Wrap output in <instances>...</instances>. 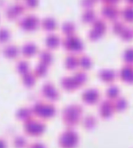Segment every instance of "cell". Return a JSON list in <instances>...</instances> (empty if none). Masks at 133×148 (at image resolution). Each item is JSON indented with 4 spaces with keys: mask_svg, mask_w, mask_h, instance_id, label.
<instances>
[{
    "mask_svg": "<svg viewBox=\"0 0 133 148\" xmlns=\"http://www.w3.org/2000/svg\"><path fill=\"white\" fill-rule=\"evenodd\" d=\"M40 25H41V26H42V28L44 30L50 32V31H53L56 28L57 22H56L54 18H52L50 16H46V17L42 18V20L40 21Z\"/></svg>",
    "mask_w": 133,
    "mask_h": 148,
    "instance_id": "5b68a950",
    "label": "cell"
},
{
    "mask_svg": "<svg viewBox=\"0 0 133 148\" xmlns=\"http://www.w3.org/2000/svg\"><path fill=\"white\" fill-rule=\"evenodd\" d=\"M10 37V32L5 27L0 28V42H4L7 40Z\"/></svg>",
    "mask_w": 133,
    "mask_h": 148,
    "instance_id": "d6986e66",
    "label": "cell"
},
{
    "mask_svg": "<svg viewBox=\"0 0 133 148\" xmlns=\"http://www.w3.org/2000/svg\"><path fill=\"white\" fill-rule=\"evenodd\" d=\"M62 31L67 36L72 35L75 31V25L71 21H64L62 24Z\"/></svg>",
    "mask_w": 133,
    "mask_h": 148,
    "instance_id": "8fae6325",
    "label": "cell"
},
{
    "mask_svg": "<svg viewBox=\"0 0 133 148\" xmlns=\"http://www.w3.org/2000/svg\"><path fill=\"white\" fill-rule=\"evenodd\" d=\"M63 45L65 49H67L71 51H74V52H78L83 48V44L80 41V39L78 37L74 36L73 34L66 36L63 38Z\"/></svg>",
    "mask_w": 133,
    "mask_h": 148,
    "instance_id": "277c9868",
    "label": "cell"
},
{
    "mask_svg": "<svg viewBox=\"0 0 133 148\" xmlns=\"http://www.w3.org/2000/svg\"><path fill=\"white\" fill-rule=\"evenodd\" d=\"M125 106V101L123 99H117V104H116V108L118 110H121Z\"/></svg>",
    "mask_w": 133,
    "mask_h": 148,
    "instance_id": "4316f807",
    "label": "cell"
},
{
    "mask_svg": "<svg viewBox=\"0 0 133 148\" xmlns=\"http://www.w3.org/2000/svg\"><path fill=\"white\" fill-rule=\"evenodd\" d=\"M38 0H25V6L28 9L35 8L38 5Z\"/></svg>",
    "mask_w": 133,
    "mask_h": 148,
    "instance_id": "ffe728a7",
    "label": "cell"
},
{
    "mask_svg": "<svg viewBox=\"0 0 133 148\" xmlns=\"http://www.w3.org/2000/svg\"><path fill=\"white\" fill-rule=\"evenodd\" d=\"M124 24L121 21V20H118V19H117V20H114L113 22H112V24H111V30H112V32H115V33H120V32L122 31V29L124 27Z\"/></svg>",
    "mask_w": 133,
    "mask_h": 148,
    "instance_id": "2e32d148",
    "label": "cell"
},
{
    "mask_svg": "<svg viewBox=\"0 0 133 148\" xmlns=\"http://www.w3.org/2000/svg\"><path fill=\"white\" fill-rule=\"evenodd\" d=\"M17 24L23 30L33 31L38 28L40 24V20L35 14L28 13L23 17H20L17 21Z\"/></svg>",
    "mask_w": 133,
    "mask_h": 148,
    "instance_id": "6da1fadb",
    "label": "cell"
},
{
    "mask_svg": "<svg viewBox=\"0 0 133 148\" xmlns=\"http://www.w3.org/2000/svg\"><path fill=\"white\" fill-rule=\"evenodd\" d=\"M98 97H99V94L97 90H87L83 94V99L88 104L95 103L98 100Z\"/></svg>",
    "mask_w": 133,
    "mask_h": 148,
    "instance_id": "52a82bcc",
    "label": "cell"
},
{
    "mask_svg": "<svg viewBox=\"0 0 133 148\" xmlns=\"http://www.w3.org/2000/svg\"><path fill=\"white\" fill-rule=\"evenodd\" d=\"M100 78L106 82H110L115 79V72L110 70H104L100 72Z\"/></svg>",
    "mask_w": 133,
    "mask_h": 148,
    "instance_id": "9a60e30c",
    "label": "cell"
},
{
    "mask_svg": "<svg viewBox=\"0 0 133 148\" xmlns=\"http://www.w3.org/2000/svg\"><path fill=\"white\" fill-rule=\"evenodd\" d=\"M6 1L5 0H0V8H5L6 7Z\"/></svg>",
    "mask_w": 133,
    "mask_h": 148,
    "instance_id": "f1b7e54d",
    "label": "cell"
},
{
    "mask_svg": "<svg viewBox=\"0 0 133 148\" xmlns=\"http://www.w3.org/2000/svg\"><path fill=\"white\" fill-rule=\"evenodd\" d=\"M95 124V119L91 116H89L85 120V125L86 127H92Z\"/></svg>",
    "mask_w": 133,
    "mask_h": 148,
    "instance_id": "603a6c76",
    "label": "cell"
},
{
    "mask_svg": "<svg viewBox=\"0 0 133 148\" xmlns=\"http://www.w3.org/2000/svg\"><path fill=\"white\" fill-rule=\"evenodd\" d=\"M25 52L27 53H33L36 51V45L33 43H27L24 47Z\"/></svg>",
    "mask_w": 133,
    "mask_h": 148,
    "instance_id": "7402d4cb",
    "label": "cell"
},
{
    "mask_svg": "<svg viewBox=\"0 0 133 148\" xmlns=\"http://www.w3.org/2000/svg\"><path fill=\"white\" fill-rule=\"evenodd\" d=\"M25 9L26 7L25 6V5L19 2L9 4L5 8V15L10 20H13L17 18L18 19L19 18L18 17H20L25 12Z\"/></svg>",
    "mask_w": 133,
    "mask_h": 148,
    "instance_id": "7a4b0ae2",
    "label": "cell"
},
{
    "mask_svg": "<svg viewBox=\"0 0 133 148\" xmlns=\"http://www.w3.org/2000/svg\"><path fill=\"white\" fill-rule=\"evenodd\" d=\"M97 0H80V5L85 9L91 8Z\"/></svg>",
    "mask_w": 133,
    "mask_h": 148,
    "instance_id": "44dd1931",
    "label": "cell"
},
{
    "mask_svg": "<svg viewBox=\"0 0 133 148\" xmlns=\"http://www.w3.org/2000/svg\"><path fill=\"white\" fill-rule=\"evenodd\" d=\"M121 78L127 82H133V68L130 65H126L121 71Z\"/></svg>",
    "mask_w": 133,
    "mask_h": 148,
    "instance_id": "30bf717a",
    "label": "cell"
},
{
    "mask_svg": "<svg viewBox=\"0 0 133 148\" xmlns=\"http://www.w3.org/2000/svg\"><path fill=\"white\" fill-rule=\"evenodd\" d=\"M102 35H103V32H99L98 30H97V29H95V28H93V27H91V28L89 30V32H88V37H89L91 40L98 39V38H99Z\"/></svg>",
    "mask_w": 133,
    "mask_h": 148,
    "instance_id": "e0dca14e",
    "label": "cell"
},
{
    "mask_svg": "<svg viewBox=\"0 0 133 148\" xmlns=\"http://www.w3.org/2000/svg\"><path fill=\"white\" fill-rule=\"evenodd\" d=\"M123 58L128 64L133 63V48H128L124 51Z\"/></svg>",
    "mask_w": 133,
    "mask_h": 148,
    "instance_id": "ac0fdd59",
    "label": "cell"
},
{
    "mask_svg": "<svg viewBox=\"0 0 133 148\" xmlns=\"http://www.w3.org/2000/svg\"><path fill=\"white\" fill-rule=\"evenodd\" d=\"M102 2H104V4H115L116 2H117L118 0H101Z\"/></svg>",
    "mask_w": 133,
    "mask_h": 148,
    "instance_id": "83f0119b",
    "label": "cell"
},
{
    "mask_svg": "<svg viewBox=\"0 0 133 148\" xmlns=\"http://www.w3.org/2000/svg\"><path fill=\"white\" fill-rule=\"evenodd\" d=\"M100 14L103 18L109 20H117L120 16V10L113 4H104L100 7Z\"/></svg>",
    "mask_w": 133,
    "mask_h": 148,
    "instance_id": "3957f363",
    "label": "cell"
},
{
    "mask_svg": "<svg viewBox=\"0 0 133 148\" xmlns=\"http://www.w3.org/2000/svg\"><path fill=\"white\" fill-rule=\"evenodd\" d=\"M120 16L127 22H133V5H127L120 10Z\"/></svg>",
    "mask_w": 133,
    "mask_h": 148,
    "instance_id": "8992f818",
    "label": "cell"
},
{
    "mask_svg": "<svg viewBox=\"0 0 133 148\" xmlns=\"http://www.w3.org/2000/svg\"><path fill=\"white\" fill-rule=\"evenodd\" d=\"M80 63H81V65H82L83 67L87 68V67H89V66H90V63H91V61H90V58H89L88 57H86V56H83V57L80 58Z\"/></svg>",
    "mask_w": 133,
    "mask_h": 148,
    "instance_id": "cb8c5ba5",
    "label": "cell"
},
{
    "mask_svg": "<svg viewBox=\"0 0 133 148\" xmlns=\"http://www.w3.org/2000/svg\"><path fill=\"white\" fill-rule=\"evenodd\" d=\"M112 111H113V106L111 105V103H110V101H104L100 106V114L106 118V117H109L110 116V114L112 113Z\"/></svg>",
    "mask_w": 133,
    "mask_h": 148,
    "instance_id": "9c48e42d",
    "label": "cell"
},
{
    "mask_svg": "<svg viewBox=\"0 0 133 148\" xmlns=\"http://www.w3.org/2000/svg\"><path fill=\"white\" fill-rule=\"evenodd\" d=\"M93 28L98 30L99 32H104L105 29H106V25H105V22L104 21L103 18H96L94 19V21L92 22V26Z\"/></svg>",
    "mask_w": 133,
    "mask_h": 148,
    "instance_id": "4fadbf2b",
    "label": "cell"
},
{
    "mask_svg": "<svg viewBox=\"0 0 133 148\" xmlns=\"http://www.w3.org/2000/svg\"><path fill=\"white\" fill-rule=\"evenodd\" d=\"M59 42H60V39L56 34H49L45 38L46 45L50 48L56 47L59 44Z\"/></svg>",
    "mask_w": 133,
    "mask_h": 148,
    "instance_id": "7c38bea8",
    "label": "cell"
},
{
    "mask_svg": "<svg viewBox=\"0 0 133 148\" xmlns=\"http://www.w3.org/2000/svg\"><path fill=\"white\" fill-rule=\"evenodd\" d=\"M117 95V88L112 86L108 90V96L110 98H115Z\"/></svg>",
    "mask_w": 133,
    "mask_h": 148,
    "instance_id": "d4e9b609",
    "label": "cell"
},
{
    "mask_svg": "<svg viewBox=\"0 0 133 148\" xmlns=\"http://www.w3.org/2000/svg\"><path fill=\"white\" fill-rule=\"evenodd\" d=\"M96 18V14L91 8L85 9L81 14V20L84 23H92Z\"/></svg>",
    "mask_w": 133,
    "mask_h": 148,
    "instance_id": "ba28073f",
    "label": "cell"
},
{
    "mask_svg": "<svg viewBox=\"0 0 133 148\" xmlns=\"http://www.w3.org/2000/svg\"><path fill=\"white\" fill-rule=\"evenodd\" d=\"M119 36L123 40H129L133 37V29L131 27H130V26L124 25V27L120 32Z\"/></svg>",
    "mask_w": 133,
    "mask_h": 148,
    "instance_id": "5bb4252c",
    "label": "cell"
},
{
    "mask_svg": "<svg viewBox=\"0 0 133 148\" xmlns=\"http://www.w3.org/2000/svg\"><path fill=\"white\" fill-rule=\"evenodd\" d=\"M125 1L128 3V5H133V0H125Z\"/></svg>",
    "mask_w": 133,
    "mask_h": 148,
    "instance_id": "f546056e",
    "label": "cell"
},
{
    "mask_svg": "<svg viewBox=\"0 0 133 148\" xmlns=\"http://www.w3.org/2000/svg\"><path fill=\"white\" fill-rule=\"evenodd\" d=\"M77 63H78V60H77V58L74 56H70L68 58V64H69V65H72V67H74V66H76Z\"/></svg>",
    "mask_w": 133,
    "mask_h": 148,
    "instance_id": "484cf974",
    "label": "cell"
}]
</instances>
